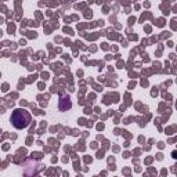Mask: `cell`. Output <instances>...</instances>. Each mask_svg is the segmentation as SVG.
<instances>
[{"mask_svg":"<svg viewBox=\"0 0 177 177\" xmlns=\"http://www.w3.org/2000/svg\"><path fill=\"white\" fill-rule=\"evenodd\" d=\"M11 122L15 129H25L31 125V115L29 112L22 108L15 109L11 115Z\"/></svg>","mask_w":177,"mask_h":177,"instance_id":"1","label":"cell"}]
</instances>
